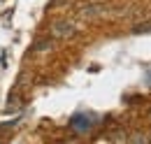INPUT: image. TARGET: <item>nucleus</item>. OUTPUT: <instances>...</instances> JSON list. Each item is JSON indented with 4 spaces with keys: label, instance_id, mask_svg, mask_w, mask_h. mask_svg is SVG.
<instances>
[{
    "label": "nucleus",
    "instance_id": "f257e3e1",
    "mask_svg": "<svg viewBox=\"0 0 151 144\" xmlns=\"http://www.w3.org/2000/svg\"><path fill=\"white\" fill-rule=\"evenodd\" d=\"M72 128H75L77 132H84V130H88L91 128V119H86V114H77V116H72Z\"/></svg>",
    "mask_w": 151,
    "mask_h": 144
},
{
    "label": "nucleus",
    "instance_id": "f03ea898",
    "mask_svg": "<svg viewBox=\"0 0 151 144\" xmlns=\"http://www.w3.org/2000/svg\"><path fill=\"white\" fill-rule=\"evenodd\" d=\"M132 144H144V137H139V135H137V137H135V142Z\"/></svg>",
    "mask_w": 151,
    "mask_h": 144
}]
</instances>
